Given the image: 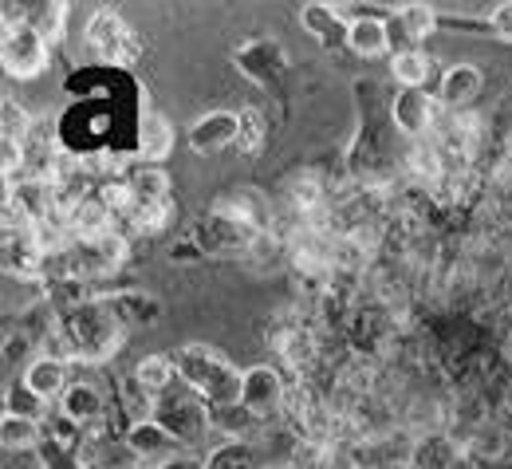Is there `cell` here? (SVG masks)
Returning <instances> with one entry per match:
<instances>
[{"instance_id": "1", "label": "cell", "mask_w": 512, "mask_h": 469, "mask_svg": "<svg viewBox=\"0 0 512 469\" xmlns=\"http://www.w3.org/2000/svg\"><path fill=\"white\" fill-rule=\"evenodd\" d=\"M178 379L190 387L197 399H205L209 406L225 410V406H237L241 402V379L245 371H237L229 363V355H221L217 347H205V343H190L178 351Z\"/></svg>"}, {"instance_id": "2", "label": "cell", "mask_w": 512, "mask_h": 469, "mask_svg": "<svg viewBox=\"0 0 512 469\" xmlns=\"http://www.w3.org/2000/svg\"><path fill=\"white\" fill-rule=\"evenodd\" d=\"M0 64L12 79H36L52 64V44L40 36V28L32 20L8 24L4 40H0Z\"/></svg>"}, {"instance_id": "3", "label": "cell", "mask_w": 512, "mask_h": 469, "mask_svg": "<svg viewBox=\"0 0 512 469\" xmlns=\"http://www.w3.org/2000/svg\"><path fill=\"white\" fill-rule=\"evenodd\" d=\"M67 332H71V355H83V359H107L119 347V320L111 316V308H99V304L79 308Z\"/></svg>"}, {"instance_id": "4", "label": "cell", "mask_w": 512, "mask_h": 469, "mask_svg": "<svg viewBox=\"0 0 512 469\" xmlns=\"http://www.w3.org/2000/svg\"><path fill=\"white\" fill-rule=\"evenodd\" d=\"M284 395H288V387H284V379H280V371L276 367H268V363H256L245 371V379H241V406L256 414V418H264V414H276L280 406H284Z\"/></svg>"}, {"instance_id": "5", "label": "cell", "mask_w": 512, "mask_h": 469, "mask_svg": "<svg viewBox=\"0 0 512 469\" xmlns=\"http://www.w3.org/2000/svg\"><path fill=\"white\" fill-rule=\"evenodd\" d=\"M127 446L138 454V462H142V469L150 466H162V462H170L174 454H178V438L162 426V422H134L127 434Z\"/></svg>"}, {"instance_id": "6", "label": "cell", "mask_w": 512, "mask_h": 469, "mask_svg": "<svg viewBox=\"0 0 512 469\" xmlns=\"http://www.w3.org/2000/svg\"><path fill=\"white\" fill-rule=\"evenodd\" d=\"M83 36H87V44H91L103 60H119V64H123L130 28L123 24L119 12H111V8H95L91 20H87V32H83Z\"/></svg>"}, {"instance_id": "7", "label": "cell", "mask_w": 512, "mask_h": 469, "mask_svg": "<svg viewBox=\"0 0 512 469\" xmlns=\"http://www.w3.org/2000/svg\"><path fill=\"white\" fill-rule=\"evenodd\" d=\"M390 119H394L398 131L410 134V138L430 134V127H434V99H430V91H406V87H402V91L394 95Z\"/></svg>"}, {"instance_id": "8", "label": "cell", "mask_w": 512, "mask_h": 469, "mask_svg": "<svg viewBox=\"0 0 512 469\" xmlns=\"http://www.w3.org/2000/svg\"><path fill=\"white\" fill-rule=\"evenodd\" d=\"M237 142V115L233 111H205L190 127V146L197 154H217Z\"/></svg>"}, {"instance_id": "9", "label": "cell", "mask_w": 512, "mask_h": 469, "mask_svg": "<svg viewBox=\"0 0 512 469\" xmlns=\"http://www.w3.org/2000/svg\"><path fill=\"white\" fill-rule=\"evenodd\" d=\"M24 387H28L40 402L64 399V391H67L64 359H60V355H40L36 363H28V371H24Z\"/></svg>"}, {"instance_id": "10", "label": "cell", "mask_w": 512, "mask_h": 469, "mask_svg": "<svg viewBox=\"0 0 512 469\" xmlns=\"http://www.w3.org/2000/svg\"><path fill=\"white\" fill-rule=\"evenodd\" d=\"M60 410H64V418H71V422L83 430V426H95V422L103 418L107 399H103V391H99L95 383H67L64 399H60Z\"/></svg>"}, {"instance_id": "11", "label": "cell", "mask_w": 512, "mask_h": 469, "mask_svg": "<svg viewBox=\"0 0 512 469\" xmlns=\"http://www.w3.org/2000/svg\"><path fill=\"white\" fill-rule=\"evenodd\" d=\"M481 87H485V75H481V67L477 64H449L446 75H442V87H438V95H442V103L446 107H465V103H473L477 95H481Z\"/></svg>"}, {"instance_id": "12", "label": "cell", "mask_w": 512, "mask_h": 469, "mask_svg": "<svg viewBox=\"0 0 512 469\" xmlns=\"http://www.w3.org/2000/svg\"><path fill=\"white\" fill-rule=\"evenodd\" d=\"M343 36H347V48L355 56H363V60H375V56H383L386 48H390L386 20H379V16H359L355 24L343 28Z\"/></svg>"}, {"instance_id": "13", "label": "cell", "mask_w": 512, "mask_h": 469, "mask_svg": "<svg viewBox=\"0 0 512 469\" xmlns=\"http://www.w3.org/2000/svg\"><path fill=\"white\" fill-rule=\"evenodd\" d=\"M71 233L79 237V241H95V237H107V233H115L111 229V221H115V213L107 209V201L103 198H83L75 209H71Z\"/></svg>"}, {"instance_id": "14", "label": "cell", "mask_w": 512, "mask_h": 469, "mask_svg": "<svg viewBox=\"0 0 512 469\" xmlns=\"http://www.w3.org/2000/svg\"><path fill=\"white\" fill-rule=\"evenodd\" d=\"M138 150H142V158H146L150 166L170 158V150H174V127H170V119H166V115H158V111H146V115H142V127H138Z\"/></svg>"}, {"instance_id": "15", "label": "cell", "mask_w": 512, "mask_h": 469, "mask_svg": "<svg viewBox=\"0 0 512 469\" xmlns=\"http://www.w3.org/2000/svg\"><path fill=\"white\" fill-rule=\"evenodd\" d=\"M134 209H154V205H170V174L158 166H138L127 178Z\"/></svg>"}, {"instance_id": "16", "label": "cell", "mask_w": 512, "mask_h": 469, "mask_svg": "<svg viewBox=\"0 0 512 469\" xmlns=\"http://www.w3.org/2000/svg\"><path fill=\"white\" fill-rule=\"evenodd\" d=\"M390 71H394V79H398L406 91H426V79H430V56H426L422 48H402V52H394Z\"/></svg>"}, {"instance_id": "17", "label": "cell", "mask_w": 512, "mask_h": 469, "mask_svg": "<svg viewBox=\"0 0 512 469\" xmlns=\"http://www.w3.org/2000/svg\"><path fill=\"white\" fill-rule=\"evenodd\" d=\"M0 442H4V450H32L36 442H40V422L36 418H28V414H4L0 418Z\"/></svg>"}, {"instance_id": "18", "label": "cell", "mask_w": 512, "mask_h": 469, "mask_svg": "<svg viewBox=\"0 0 512 469\" xmlns=\"http://www.w3.org/2000/svg\"><path fill=\"white\" fill-rule=\"evenodd\" d=\"M134 375H138V383H142L146 391L166 395V387H170L174 375H178V363H174L170 355H146V359L134 367Z\"/></svg>"}, {"instance_id": "19", "label": "cell", "mask_w": 512, "mask_h": 469, "mask_svg": "<svg viewBox=\"0 0 512 469\" xmlns=\"http://www.w3.org/2000/svg\"><path fill=\"white\" fill-rule=\"evenodd\" d=\"M264 138H268V123L256 107L237 111V150L241 154H260L264 150Z\"/></svg>"}, {"instance_id": "20", "label": "cell", "mask_w": 512, "mask_h": 469, "mask_svg": "<svg viewBox=\"0 0 512 469\" xmlns=\"http://www.w3.org/2000/svg\"><path fill=\"white\" fill-rule=\"evenodd\" d=\"M123 402H127V414L134 422H150L154 410H158V395L146 391V387L138 383V375H130L127 383H123Z\"/></svg>"}, {"instance_id": "21", "label": "cell", "mask_w": 512, "mask_h": 469, "mask_svg": "<svg viewBox=\"0 0 512 469\" xmlns=\"http://www.w3.org/2000/svg\"><path fill=\"white\" fill-rule=\"evenodd\" d=\"M402 28L410 40H426V36H434L438 16L430 4H402Z\"/></svg>"}, {"instance_id": "22", "label": "cell", "mask_w": 512, "mask_h": 469, "mask_svg": "<svg viewBox=\"0 0 512 469\" xmlns=\"http://www.w3.org/2000/svg\"><path fill=\"white\" fill-rule=\"evenodd\" d=\"M64 20H67V4H44L40 8V16L32 20L36 28H40V36L52 44V40H60L64 36Z\"/></svg>"}, {"instance_id": "23", "label": "cell", "mask_w": 512, "mask_h": 469, "mask_svg": "<svg viewBox=\"0 0 512 469\" xmlns=\"http://www.w3.org/2000/svg\"><path fill=\"white\" fill-rule=\"evenodd\" d=\"M209 469H256V462H253V454H249V446L229 442L225 450H217V454L209 458Z\"/></svg>"}, {"instance_id": "24", "label": "cell", "mask_w": 512, "mask_h": 469, "mask_svg": "<svg viewBox=\"0 0 512 469\" xmlns=\"http://www.w3.org/2000/svg\"><path fill=\"white\" fill-rule=\"evenodd\" d=\"M0 119H4V138H16V142H24L28 131H32V119H28V111L24 107H16L12 99H4V107H0Z\"/></svg>"}, {"instance_id": "25", "label": "cell", "mask_w": 512, "mask_h": 469, "mask_svg": "<svg viewBox=\"0 0 512 469\" xmlns=\"http://www.w3.org/2000/svg\"><path fill=\"white\" fill-rule=\"evenodd\" d=\"M280 410H284L296 426H300V422H312V414H316V410H312V395H308V387H300V383H296V387H288V395H284V406H280Z\"/></svg>"}, {"instance_id": "26", "label": "cell", "mask_w": 512, "mask_h": 469, "mask_svg": "<svg viewBox=\"0 0 512 469\" xmlns=\"http://www.w3.org/2000/svg\"><path fill=\"white\" fill-rule=\"evenodd\" d=\"M24 142H16V138H0V174H4V182H12V178H20V170H24Z\"/></svg>"}, {"instance_id": "27", "label": "cell", "mask_w": 512, "mask_h": 469, "mask_svg": "<svg viewBox=\"0 0 512 469\" xmlns=\"http://www.w3.org/2000/svg\"><path fill=\"white\" fill-rule=\"evenodd\" d=\"M300 20H304V28H308V32H316V36H331V28H335V24H343V20L335 16V8H331V4H308Z\"/></svg>"}, {"instance_id": "28", "label": "cell", "mask_w": 512, "mask_h": 469, "mask_svg": "<svg viewBox=\"0 0 512 469\" xmlns=\"http://www.w3.org/2000/svg\"><path fill=\"white\" fill-rule=\"evenodd\" d=\"M166 221H170V205H154V209H134L130 213V225L138 233H162Z\"/></svg>"}, {"instance_id": "29", "label": "cell", "mask_w": 512, "mask_h": 469, "mask_svg": "<svg viewBox=\"0 0 512 469\" xmlns=\"http://www.w3.org/2000/svg\"><path fill=\"white\" fill-rule=\"evenodd\" d=\"M284 359H288L296 371L312 367V359H316V347H312V339H308V335H288V339H284Z\"/></svg>"}, {"instance_id": "30", "label": "cell", "mask_w": 512, "mask_h": 469, "mask_svg": "<svg viewBox=\"0 0 512 469\" xmlns=\"http://www.w3.org/2000/svg\"><path fill=\"white\" fill-rule=\"evenodd\" d=\"M489 28H493V36H501V40H509L512 44V0H505V4H497V8H493Z\"/></svg>"}]
</instances>
